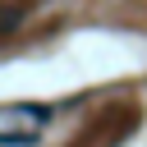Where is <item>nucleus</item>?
Instances as JSON below:
<instances>
[{
	"label": "nucleus",
	"mask_w": 147,
	"mask_h": 147,
	"mask_svg": "<svg viewBox=\"0 0 147 147\" xmlns=\"http://www.w3.org/2000/svg\"><path fill=\"white\" fill-rule=\"evenodd\" d=\"M0 142H14V147H32L37 133H0Z\"/></svg>",
	"instance_id": "nucleus-1"
},
{
	"label": "nucleus",
	"mask_w": 147,
	"mask_h": 147,
	"mask_svg": "<svg viewBox=\"0 0 147 147\" xmlns=\"http://www.w3.org/2000/svg\"><path fill=\"white\" fill-rule=\"evenodd\" d=\"M14 23H18V18H0V28H14Z\"/></svg>",
	"instance_id": "nucleus-2"
}]
</instances>
